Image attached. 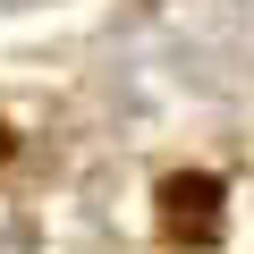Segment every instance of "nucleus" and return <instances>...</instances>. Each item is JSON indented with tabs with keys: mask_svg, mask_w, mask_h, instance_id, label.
<instances>
[{
	"mask_svg": "<svg viewBox=\"0 0 254 254\" xmlns=\"http://www.w3.org/2000/svg\"><path fill=\"white\" fill-rule=\"evenodd\" d=\"M161 203H170V212H161V220H170V237H195V246H203V237H220V178H170V195H161Z\"/></svg>",
	"mask_w": 254,
	"mask_h": 254,
	"instance_id": "1",
	"label": "nucleus"
}]
</instances>
